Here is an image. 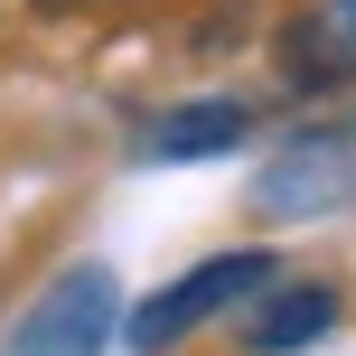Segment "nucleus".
Segmentation results:
<instances>
[{"mask_svg": "<svg viewBox=\"0 0 356 356\" xmlns=\"http://www.w3.org/2000/svg\"><path fill=\"white\" fill-rule=\"evenodd\" d=\"M272 272H282V263H272L263 244H244V253H207V263H188L178 282H160L150 300L122 309V347H131V356H169L178 338H197L207 319H234V309H244Z\"/></svg>", "mask_w": 356, "mask_h": 356, "instance_id": "f257e3e1", "label": "nucleus"}, {"mask_svg": "<svg viewBox=\"0 0 356 356\" xmlns=\"http://www.w3.org/2000/svg\"><path fill=\"white\" fill-rule=\"evenodd\" d=\"M356 207V113L309 122L253 169V216L272 225H309V216H347Z\"/></svg>", "mask_w": 356, "mask_h": 356, "instance_id": "f03ea898", "label": "nucleus"}, {"mask_svg": "<svg viewBox=\"0 0 356 356\" xmlns=\"http://www.w3.org/2000/svg\"><path fill=\"white\" fill-rule=\"evenodd\" d=\"M113 347H122V282H113V263H66L19 309L0 356H113Z\"/></svg>", "mask_w": 356, "mask_h": 356, "instance_id": "7ed1b4c3", "label": "nucleus"}, {"mask_svg": "<svg viewBox=\"0 0 356 356\" xmlns=\"http://www.w3.org/2000/svg\"><path fill=\"white\" fill-rule=\"evenodd\" d=\"M253 141V104L234 94H197V104H169L160 122L141 131V169H188V160H225V150Z\"/></svg>", "mask_w": 356, "mask_h": 356, "instance_id": "20e7f679", "label": "nucleus"}, {"mask_svg": "<svg viewBox=\"0 0 356 356\" xmlns=\"http://www.w3.org/2000/svg\"><path fill=\"white\" fill-rule=\"evenodd\" d=\"M338 282H282L272 272L263 291L244 300V347L253 356H300V347H319L328 328H338Z\"/></svg>", "mask_w": 356, "mask_h": 356, "instance_id": "39448f33", "label": "nucleus"}, {"mask_svg": "<svg viewBox=\"0 0 356 356\" xmlns=\"http://www.w3.org/2000/svg\"><path fill=\"white\" fill-rule=\"evenodd\" d=\"M282 75L300 94L356 85V0H300V19L282 29Z\"/></svg>", "mask_w": 356, "mask_h": 356, "instance_id": "423d86ee", "label": "nucleus"}]
</instances>
